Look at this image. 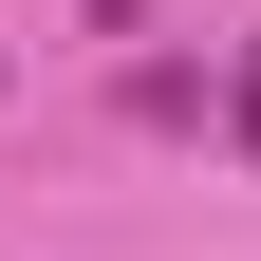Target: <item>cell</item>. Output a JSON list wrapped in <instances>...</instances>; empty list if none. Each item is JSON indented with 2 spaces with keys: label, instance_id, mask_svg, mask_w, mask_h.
<instances>
[{
  "label": "cell",
  "instance_id": "6da1fadb",
  "mask_svg": "<svg viewBox=\"0 0 261 261\" xmlns=\"http://www.w3.org/2000/svg\"><path fill=\"white\" fill-rule=\"evenodd\" d=\"M224 149H243V168H261V38L224 56Z\"/></svg>",
  "mask_w": 261,
  "mask_h": 261
}]
</instances>
